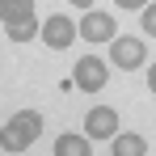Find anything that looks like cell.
<instances>
[{
	"label": "cell",
	"mask_w": 156,
	"mask_h": 156,
	"mask_svg": "<svg viewBox=\"0 0 156 156\" xmlns=\"http://www.w3.org/2000/svg\"><path fill=\"white\" fill-rule=\"evenodd\" d=\"M38 135H42V114L38 110H21V114H13L0 127V148L4 152H26Z\"/></svg>",
	"instance_id": "1"
},
{
	"label": "cell",
	"mask_w": 156,
	"mask_h": 156,
	"mask_svg": "<svg viewBox=\"0 0 156 156\" xmlns=\"http://www.w3.org/2000/svg\"><path fill=\"white\" fill-rule=\"evenodd\" d=\"M144 59H148V47H144L139 38H114V42H110V63L122 68V72L144 68Z\"/></svg>",
	"instance_id": "2"
},
{
	"label": "cell",
	"mask_w": 156,
	"mask_h": 156,
	"mask_svg": "<svg viewBox=\"0 0 156 156\" xmlns=\"http://www.w3.org/2000/svg\"><path fill=\"white\" fill-rule=\"evenodd\" d=\"M76 34L84 42H114L118 38V26H114V13H84V21L76 26Z\"/></svg>",
	"instance_id": "3"
},
{
	"label": "cell",
	"mask_w": 156,
	"mask_h": 156,
	"mask_svg": "<svg viewBox=\"0 0 156 156\" xmlns=\"http://www.w3.org/2000/svg\"><path fill=\"white\" fill-rule=\"evenodd\" d=\"M72 84L84 89V93H101L105 89V63L97 59V55H84L76 68H72Z\"/></svg>",
	"instance_id": "4"
},
{
	"label": "cell",
	"mask_w": 156,
	"mask_h": 156,
	"mask_svg": "<svg viewBox=\"0 0 156 156\" xmlns=\"http://www.w3.org/2000/svg\"><path fill=\"white\" fill-rule=\"evenodd\" d=\"M51 51H63V47H72V38H76V21L72 17H63V13H55L42 21V34H38Z\"/></svg>",
	"instance_id": "5"
},
{
	"label": "cell",
	"mask_w": 156,
	"mask_h": 156,
	"mask_svg": "<svg viewBox=\"0 0 156 156\" xmlns=\"http://www.w3.org/2000/svg\"><path fill=\"white\" fill-rule=\"evenodd\" d=\"M84 135L89 139H114L118 135V110H110V105L89 110L84 114Z\"/></svg>",
	"instance_id": "6"
},
{
	"label": "cell",
	"mask_w": 156,
	"mask_h": 156,
	"mask_svg": "<svg viewBox=\"0 0 156 156\" xmlns=\"http://www.w3.org/2000/svg\"><path fill=\"white\" fill-rule=\"evenodd\" d=\"M0 21H4V26L34 21V0H0Z\"/></svg>",
	"instance_id": "7"
},
{
	"label": "cell",
	"mask_w": 156,
	"mask_h": 156,
	"mask_svg": "<svg viewBox=\"0 0 156 156\" xmlns=\"http://www.w3.org/2000/svg\"><path fill=\"white\" fill-rule=\"evenodd\" d=\"M55 156H93L89 135H59L55 139Z\"/></svg>",
	"instance_id": "8"
},
{
	"label": "cell",
	"mask_w": 156,
	"mask_h": 156,
	"mask_svg": "<svg viewBox=\"0 0 156 156\" xmlns=\"http://www.w3.org/2000/svg\"><path fill=\"white\" fill-rule=\"evenodd\" d=\"M144 135H135V131H127V135H114V156H144Z\"/></svg>",
	"instance_id": "9"
},
{
	"label": "cell",
	"mask_w": 156,
	"mask_h": 156,
	"mask_svg": "<svg viewBox=\"0 0 156 156\" xmlns=\"http://www.w3.org/2000/svg\"><path fill=\"white\" fill-rule=\"evenodd\" d=\"M4 34H9V42L21 47V42H30V38H38L42 26H38V17H34V21H21V26H4Z\"/></svg>",
	"instance_id": "10"
},
{
	"label": "cell",
	"mask_w": 156,
	"mask_h": 156,
	"mask_svg": "<svg viewBox=\"0 0 156 156\" xmlns=\"http://www.w3.org/2000/svg\"><path fill=\"white\" fill-rule=\"evenodd\" d=\"M139 21H144V34H152V38H156V4H152V0H148V9L139 13Z\"/></svg>",
	"instance_id": "11"
},
{
	"label": "cell",
	"mask_w": 156,
	"mask_h": 156,
	"mask_svg": "<svg viewBox=\"0 0 156 156\" xmlns=\"http://www.w3.org/2000/svg\"><path fill=\"white\" fill-rule=\"evenodd\" d=\"M114 4H118V9H122V13H135V9H139V13H144V9H148V0H114Z\"/></svg>",
	"instance_id": "12"
},
{
	"label": "cell",
	"mask_w": 156,
	"mask_h": 156,
	"mask_svg": "<svg viewBox=\"0 0 156 156\" xmlns=\"http://www.w3.org/2000/svg\"><path fill=\"white\" fill-rule=\"evenodd\" d=\"M68 4H72V9H84V13H89V9H93L97 0H68Z\"/></svg>",
	"instance_id": "13"
},
{
	"label": "cell",
	"mask_w": 156,
	"mask_h": 156,
	"mask_svg": "<svg viewBox=\"0 0 156 156\" xmlns=\"http://www.w3.org/2000/svg\"><path fill=\"white\" fill-rule=\"evenodd\" d=\"M148 89H152V93H156V63H152V68H148Z\"/></svg>",
	"instance_id": "14"
}]
</instances>
